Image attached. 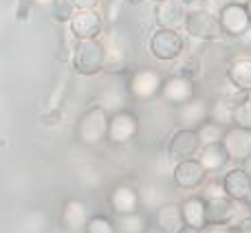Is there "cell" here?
Returning a JSON list of instances; mask_svg holds the SVG:
<instances>
[{"label":"cell","mask_w":251,"mask_h":233,"mask_svg":"<svg viewBox=\"0 0 251 233\" xmlns=\"http://www.w3.org/2000/svg\"><path fill=\"white\" fill-rule=\"evenodd\" d=\"M203 64H201V60H196V57H192V60H187L185 64L181 66V75H185V77L190 79H196L201 73H203Z\"/></svg>","instance_id":"f546056e"},{"label":"cell","mask_w":251,"mask_h":233,"mask_svg":"<svg viewBox=\"0 0 251 233\" xmlns=\"http://www.w3.org/2000/svg\"><path fill=\"white\" fill-rule=\"evenodd\" d=\"M152 2H163V0H152Z\"/></svg>","instance_id":"74e56055"},{"label":"cell","mask_w":251,"mask_h":233,"mask_svg":"<svg viewBox=\"0 0 251 233\" xmlns=\"http://www.w3.org/2000/svg\"><path fill=\"white\" fill-rule=\"evenodd\" d=\"M139 191L130 185H117L110 194V207L115 213H132L139 211Z\"/></svg>","instance_id":"ffe728a7"},{"label":"cell","mask_w":251,"mask_h":233,"mask_svg":"<svg viewBox=\"0 0 251 233\" xmlns=\"http://www.w3.org/2000/svg\"><path fill=\"white\" fill-rule=\"evenodd\" d=\"M183 48H185V40L176 29L161 26L150 38V55L159 62L176 60V57L183 55Z\"/></svg>","instance_id":"277c9868"},{"label":"cell","mask_w":251,"mask_h":233,"mask_svg":"<svg viewBox=\"0 0 251 233\" xmlns=\"http://www.w3.org/2000/svg\"><path fill=\"white\" fill-rule=\"evenodd\" d=\"M139 132V116L130 110H117L108 116V139L113 145H126L130 143Z\"/></svg>","instance_id":"52a82bcc"},{"label":"cell","mask_w":251,"mask_h":233,"mask_svg":"<svg viewBox=\"0 0 251 233\" xmlns=\"http://www.w3.org/2000/svg\"><path fill=\"white\" fill-rule=\"evenodd\" d=\"M172 178L176 183V187H181V189H196L205 183L207 172L199 163V159H183L176 161V165H174Z\"/></svg>","instance_id":"9c48e42d"},{"label":"cell","mask_w":251,"mask_h":233,"mask_svg":"<svg viewBox=\"0 0 251 233\" xmlns=\"http://www.w3.org/2000/svg\"><path fill=\"white\" fill-rule=\"evenodd\" d=\"M187 4L183 0H163L156 2V22L168 29H181L185 24Z\"/></svg>","instance_id":"4fadbf2b"},{"label":"cell","mask_w":251,"mask_h":233,"mask_svg":"<svg viewBox=\"0 0 251 233\" xmlns=\"http://www.w3.org/2000/svg\"><path fill=\"white\" fill-rule=\"evenodd\" d=\"M218 22L225 35L229 38H240L243 33H247L251 26V18L247 13V7L243 2H227L218 11Z\"/></svg>","instance_id":"8992f818"},{"label":"cell","mask_w":251,"mask_h":233,"mask_svg":"<svg viewBox=\"0 0 251 233\" xmlns=\"http://www.w3.org/2000/svg\"><path fill=\"white\" fill-rule=\"evenodd\" d=\"M236 231H240V233H251V216L243 218V220L238 222V227H236Z\"/></svg>","instance_id":"1f68e13d"},{"label":"cell","mask_w":251,"mask_h":233,"mask_svg":"<svg viewBox=\"0 0 251 233\" xmlns=\"http://www.w3.org/2000/svg\"><path fill=\"white\" fill-rule=\"evenodd\" d=\"M128 2H141V0H128Z\"/></svg>","instance_id":"8d00e7d4"},{"label":"cell","mask_w":251,"mask_h":233,"mask_svg":"<svg viewBox=\"0 0 251 233\" xmlns=\"http://www.w3.org/2000/svg\"><path fill=\"white\" fill-rule=\"evenodd\" d=\"M154 222H156V227H159V231H165V233H181V231H185L181 205H172V203L159 205V207H156V211H154Z\"/></svg>","instance_id":"9a60e30c"},{"label":"cell","mask_w":251,"mask_h":233,"mask_svg":"<svg viewBox=\"0 0 251 233\" xmlns=\"http://www.w3.org/2000/svg\"><path fill=\"white\" fill-rule=\"evenodd\" d=\"M161 84H163V77H161L159 70L154 69L134 70L128 79V95L139 101H148L161 93Z\"/></svg>","instance_id":"5b68a950"},{"label":"cell","mask_w":251,"mask_h":233,"mask_svg":"<svg viewBox=\"0 0 251 233\" xmlns=\"http://www.w3.org/2000/svg\"><path fill=\"white\" fill-rule=\"evenodd\" d=\"M185 4H194V2H199V0H183Z\"/></svg>","instance_id":"d590c367"},{"label":"cell","mask_w":251,"mask_h":233,"mask_svg":"<svg viewBox=\"0 0 251 233\" xmlns=\"http://www.w3.org/2000/svg\"><path fill=\"white\" fill-rule=\"evenodd\" d=\"M84 231H88V233H115V220H110V218H106V216H93V218H88Z\"/></svg>","instance_id":"4316f807"},{"label":"cell","mask_w":251,"mask_h":233,"mask_svg":"<svg viewBox=\"0 0 251 233\" xmlns=\"http://www.w3.org/2000/svg\"><path fill=\"white\" fill-rule=\"evenodd\" d=\"M223 145H225L227 154L231 161H243L251 154V130L238 128V125H229L223 137Z\"/></svg>","instance_id":"7c38bea8"},{"label":"cell","mask_w":251,"mask_h":233,"mask_svg":"<svg viewBox=\"0 0 251 233\" xmlns=\"http://www.w3.org/2000/svg\"><path fill=\"white\" fill-rule=\"evenodd\" d=\"M71 24V33L77 40H88V38H97L101 33V16L95 9H75V13L69 20Z\"/></svg>","instance_id":"30bf717a"},{"label":"cell","mask_w":251,"mask_h":233,"mask_svg":"<svg viewBox=\"0 0 251 233\" xmlns=\"http://www.w3.org/2000/svg\"><path fill=\"white\" fill-rule=\"evenodd\" d=\"M240 163H243V165H240V167H243L245 172H247L249 176H251V154L247 156V159H243V161H240Z\"/></svg>","instance_id":"d6a6232c"},{"label":"cell","mask_w":251,"mask_h":233,"mask_svg":"<svg viewBox=\"0 0 251 233\" xmlns=\"http://www.w3.org/2000/svg\"><path fill=\"white\" fill-rule=\"evenodd\" d=\"M77 141L82 145H97L108 134V113L104 106H93L77 121Z\"/></svg>","instance_id":"7a4b0ae2"},{"label":"cell","mask_w":251,"mask_h":233,"mask_svg":"<svg viewBox=\"0 0 251 233\" xmlns=\"http://www.w3.org/2000/svg\"><path fill=\"white\" fill-rule=\"evenodd\" d=\"M51 13L57 22H69L71 16L75 13V7L69 2V0H53L51 4Z\"/></svg>","instance_id":"83f0119b"},{"label":"cell","mask_w":251,"mask_h":233,"mask_svg":"<svg viewBox=\"0 0 251 233\" xmlns=\"http://www.w3.org/2000/svg\"><path fill=\"white\" fill-rule=\"evenodd\" d=\"M183 26H185V31L192 38H199L203 42H216V40H221L225 35L216 13H212L209 9H201V7L187 11L185 24Z\"/></svg>","instance_id":"3957f363"},{"label":"cell","mask_w":251,"mask_h":233,"mask_svg":"<svg viewBox=\"0 0 251 233\" xmlns=\"http://www.w3.org/2000/svg\"><path fill=\"white\" fill-rule=\"evenodd\" d=\"M225 189H223V181H212V183H203V198L212 200V198H223Z\"/></svg>","instance_id":"f1b7e54d"},{"label":"cell","mask_w":251,"mask_h":233,"mask_svg":"<svg viewBox=\"0 0 251 233\" xmlns=\"http://www.w3.org/2000/svg\"><path fill=\"white\" fill-rule=\"evenodd\" d=\"M201 150V139L194 128H178L172 134L168 145V159L183 161V159H194Z\"/></svg>","instance_id":"ba28073f"},{"label":"cell","mask_w":251,"mask_h":233,"mask_svg":"<svg viewBox=\"0 0 251 233\" xmlns=\"http://www.w3.org/2000/svg\"><path fill=\"white\" fill-rule=\"evenodd\" d=\"M207 119L221 123L223 128H229V125H234V106H229L225 99H221V97H218V99L209 106Z\"/></svg>","instance_id":"cb8c5ba5"},{"label":"cell","mask_w":251,"mask_h":233,"mask_svg":"<svg viewBox=\"0 0 251 233\" xmlns=\"http://www.w3.org/2000/svg\"><path fill=\"white\" fill-rule=\"evenodd\" d=\"M245 7H247V13H249V18H251V0H247V4H245Z\"/></svg>","instance_id":"e575fe53"},{"label":"cell","mask_w":251,"mask_h":233,"mask_svg":"<svg viewBox=\"0 0 251 233\" xmlns=\"http://www.w3.org/2000/svg\"><path fill=\"white\" fill-rule=\"evenodd\" d=\"M223 189H225L227 198L236 200V203H243L251 189V176L243 167L229 169V172L223 176Z\"/></svg>","instance_id":"5bb4252c"},{"label":"cell","mask_w":251,"mask_h":233,"mask_svg":"<svg viewBox=\"0 0 251 233\" xmlns=\"http://www.w3.org/2000/svg\"><path fill=\"white\" fill-rule=\"evenodd\" d=\"M71 4H73L75 9H95V4L100 2V0H69Z\"/></svg>","instance_id":"4dcf8cb0"},{"label":"cell","mask_w":251,"mask_h":233,"mask_svg":"<svg viewBox=\"0 0 251 233\" xmlns=\"http://www.w3.org/2000/svg\"><path fill=\"white\" fill-rule=\"evenodd\" d=\"M207 113H209V106L205 104L203 99H196L192 97L190 101L178 106V113H176V119L181 123V128H199L205 119H207Z\"/></svg>","instance_id":"2e32d148"},{"label":"cell","mask_w":251,"mask_h":233,"mask_svg":"<svg viewBox=\"0 0 251 233\" xmlns=\"http://www.w3.org/2000/svg\"><path fill=\"white\" fill-rule=\"evenodd\" d=\"M234 125L251 130V97L249 95L240 104L234 106Z\"/></svg>","instance_id":"484cf974"},{"label":"cell","mask_w":251,"mask_h":233,"mask_svg":"<svg viewBox=\"0 0 251 233\" xmlns=\"http://www.w3.org/2000/svg\"><path fill=\"white\" fill-rule=\"evenodd\" d=\"M148 229V220L146 216H141L139 211L132 213H117L115 218V231L122 233H141Z\"/></svg>","instance_id":"603a6c76"},{"label":"cell","mask_w":251,"mask_h":233,"mask_svg":"<svg viewBox=\"0 0 251 233\" xmlns=\"http://www.w3.org/2000/svg\"><path fill=\"white\" fill-rule=\"evenodd\" d=\"M181 213H183L185 229H190V231H201L207 225L203 196H190V198H185V203L181 205Z\"/></svg>","instance_id":"e0dca14e"},{"label":"cell","mask_w":251,"mask_h":233,"mask_svg":"<svg viewBox=\"0 0 251 233\" xmlns=\"http://www.w3.org/2000/svg\"><path fill=\"white\" fill-rule=\"evenodd\" d=\"M243 203H247V207L251 209V189H249V194H247V198H245V200H243Z\"/></svg>","instance_id":"836d02e7"},{"label":"cell","mask_w":251,"mask_h":233,"mask_svg":"<svg viewBox=\"0 0 251 233\" xmlns=\"http://www.w3.org/2000/svg\"><path fill=\"white\" fill-rule=\"evenodd\" d=\"M225 130L221 123H216V121L212 119H205L203 123L196 128V132H199V139H201V145H209V143H221L223 137H225Z\"/></svg>","instance_id":"d4e9b609"},{"label":"cell","mask_w":251,"mask_h":233,"mask_svg":"<svg viewBox=\"0 0 251 233\" xmlns=\"http://www.w3.org/2000/svg\"><path fill=\"white\" fill-rule=\"evenodd\" d=\"M229 154H227L223 143H209V145H201L199 150V163L205 167L207 174L221 172L227 163H229Z\"/></svg>","instance_id":"ac0fdd59"},{"label":"cell","mask_w":251,"mask_h":233,"mask_svg":"<svg viewBox=\"0 0 251 233\" xmlns=\"http://www.w3.org/2000/svg\"><path fill=\"white\" fill-rule=\"evenodd\" d=\"M227 79H229V84L238 86L240 91L251 93V57L231 60L229 69H227Z\"/></svg>","instance_id":"7402d4cb"},{"label":"cell","mask_w":251,"mask_h":233,"mask_svg":"<svg viewBox=\"0 0 251 233\" xmlns=\"http://www.w3.org/2000/svg\"><path fill=\"white\" fill-rule=\"evenodd\" d=\"M88 222V211L86 205L79 200H69L62 207V227L66 231H84Z\"/></svg>","instance_id":"44dd1931"},{"label":"cell","mask_w":251,"mask_h":233,"mask_svg":"<svg viewBox=\"0 0 251 233\" xmlns=\"http://www.w3.org/2000/svg\"><path fill=\"white\" fill-rule=\"evenodd\" d=\"M161 97L172 106H181L194 97V79L185 77V75H172V77L163 79L161 84Z\"/></svg>","instance_id":"8fae6325"},{"label":"cell","mask_w":251,"mask_h":233,"mask_svg":"<svg viewBox=\"0 0 251 233\" xmlns=\"http://www.w3.org/2000/svg\"><path fill=\"white\" fill-rule=\"evenodd\" d=\"M236 200L227 198H212L205 200V216H207V222H218V225H229L236 218Z\"/></svg>","instance_id":"d6986e66"},{"label":"cell","mask_w":251,"mask_h":233,"mask_svg":"<svg viewBox=\"0 0 251 233\" xmlns=\"http://www.w3.org/2000/svg\"><path fill=\"white\" fill-rule=\"evenodd\" d=\"M106 64V48L104 42H100L97 38L88 40H77L73 48V69L77 75L91 77L104 70Z\"/></svg>","instance_id":"6da1fadb"}]
</instances>
